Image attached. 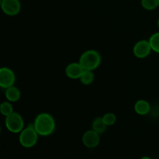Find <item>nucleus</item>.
<instances>
[{
    "label": "nucleus",
    "mask_w": 159,
    "mask_h": 159,
    "mask_svg": "<svg viewBox=\"0 0 159 159\" xmlns=\"http://www.w3.org/2000/svg\"><path fill=\"white\" fill-rule=\"evenodd\" d=\"M34 129L39 136L48 137L52 134L56 128V122L54 116L50 113H39L34 121Z\"/></svg>",
    "instance_id": "f257e3e1"
},
{
    "label": "nucleus",
    "mask_w": 159,
    "mask_h": 159,
    "mask_svg": "<svg viewBox=\"0 0 159 159\" xmlns=\"http://www.w3.org/2000/svg\"><path fill=\"white\" fill-rule=\"evenodd\" d=\"M102 61L100 54L96 50L89 49L84 51L79 57V62L84 70L94 71L98 68Z\"/></svg>",
    "instance_id": "f03ea898"
},
{
    "label": "nucleus",
    "mask_w": 159,
    "mask_h": 159,
    "mask_svg": "<svg viewBox=\"0 0 159 159\" xmlns=\"http://www.w3.org/2000/svg\"><path fill=\"white\" fill-rule=\"evenodd\" d=\"M38 134L34 129V125H28L24 127L19 135L20 144L26 148H30L37 144L38 141Z\"/></svg>",
    "instance_id": "7ed1b4c3"
},
{
    "label": "nucleus",
    "mask_w": 159,
    "mask_h": 159,
    "mask_svg": "<svg viewBox=\"0 0 159 159\" xmlns=\"http://www.w3.org/2000/svg\"><path fill=\"white\" fill-rule=\"evenodd\" d=\"M5 125L6 129L11 133L20 134L24 128V120L20 113L13 112L10 115L6 116Z\"/></svg>",
    "instance_id": "20e7f679"
},
{
    "label": "nucleus",
    "mask_w": 159,
    "mask_h": 159,
    "mask_svg": "<svg viewBox=\"0 0 159 159\" xmlns=\"http://www.w3.org/2000/svg\"><path fill=\"white\" fill-rule=\"evenodd\" d=\"M16 82V75L11 68L8 67L0 68V88L7 89L14 85Z\"/></svg>",
    "instance_id": "39448f33"
},
{
    "label": "nucleus",
    "mask_w": 159,
    "mask_h": 159,
    "mask_svg": "<svg viewBox=\"0 0 159 159\" xmlns=\"http://www.w3.org/2000/svg\"><path fill=\"white\" fill-rule=\"evenodd\" d=\"M152 51L150 43L147 40H141L137 42L133 48V54L138 58H145Z\"/></svg>",
    "instance_id": "423d86ee"
},
{
    "label": "nucleus",
    "mask_w": 159,
    "mask_h": 159,
    "mask_svg": "<svg viewBox=\"0 0 159 159\" xmlns=\"http://www.w3.org/2000/svg\"><path fill=\"white\" fill-rule=\"evenodd\" d=\"M0 8L6 15L14 16L20 13L21 3L20 0H2Z\"/></svg>",
    "instance_id": "0eeeda50"
},
{
    "label": "nucleus",
    "mask_w": 159,
    "mask_h": 159,
    "mask_svg": "<svg viewBox=\"0 0 159 159\" xmlns=\"http://www.w3.org/2000/svg\"><path fill=\"white\" fill-rule=\"evenodd\" d=\"M82 143L88 148H95L100 142V137L98 133L92 129L85 131L82 135Z\"/></svg>",
    "instance_id": "6e6552de"
},
{
    "label": "nucleus",
    "mask_w": 159,
    "mask_h": 159,
    "mask_svg": "<svg viewBox=\"0 0 159 159\" xmlns=\"http://www.w3.org/2000/svg\"><path fill=\"white\" fill-rule=\"evenodd\" d=\"M83 71V68L79 62H71L68 64L65 70L66 76L71 79H79Z\"/></svg>",
    "instance_id": "1a4fd4ad"
},
{
    "label": "nucleus",
    "mask_w": 159,
    "mask_h": 159,
    "mask_svg": "<svg viewBox=\"0 0 159 159\" xmlns=\"http://www.w3.org/2000/svg\"><path fill=\"white\" fill-rule=\"evenodd\" d=\"M134 109L137 114L140 116H145L150 113L152 110V107L145 99H139L135 102Z\"/></svg>",
    "instance_id": "9d476101"
},
{
    "label": "nucleus",
    "mask_w": 159,
    "mask_h": 159,
    "mask_svg": "<svg viewBox=\"0 0 159 159\" xmlns=\"http://www.w3.org/2000/svg\"><path fill=\"white\" fill-rule=\"evenodd\" d=\"M5 96L8 101L11 102H17L21 97V92L16 86L12 85V86L6 89Z\"/></svg>",
    "instance_id": "9b49d317"
},
{
    "label": "nucleus",
    "mask_w": 159,
    "mask_h": 159,
    "mask_svg": "<svg viewBox=\"0 0 159 159\" xmlns=\"http://www.w3.org/2000/svg\"><path fill=\"white\" fill-rule=\"evenodd\" d=\"M107 126L102 120V117H96L92 124V129L99 134H102L107 130Z\"/></svg>",
    "instance_id": "f8f14e48"
},
{
    "label": "nucleus",
    "mask_w": 159,
    "mask_h": 159,
    "mask_svg": "<svg viewBox=\"0 0 159 159\" xmlns=\"http://www.w3.org/2000/svg\"><path fill=\"white\" fill-rule=\"evenodd\" d=\"M95 79L94 73L93 71H89V70H84L82 75L79 78L81 83L85 85H89L93 82Z\"/></svg>",
    "instance_id": "ddd939ff"
},
{
    "label": "nucleus",
    "mask_w": 159,
    "mask_h": 159,
    "mask_svg": "<svg viewBox=\"0 0 159 159\" xmlns=\"http://www.w3.org/2000/svg\"><path fill=\"white\" fill-rule=\"evenodd\" d=\"M13 112V107L9 101H4L0 104V113L2 116H7Z\"/></svg>",
    "instance_id": "4468645a"
},
{
    "label": "nucleus",
    "mask_w": 159,
    "mask_h": 159,
    "mask_svg": "<svg viewBox=\"0 0 159 159\" xmlns=\"http://www.w3.org/2000/svg\"><path fill=\"white\" fill-rule=\"evenodd\" d=\"M152 51L159 54V31L152 34L148 40Z\"/></svg>",
    "instance_id": "2eb2a0df"
},
{
    "label": "nucleus",
    "mask_w": 159,
    "mask_h": 159,
    "mask_svg": "<svg viewBox=\"0 0 159 159\" xmlns=\"http://www.w3.org/2000/svg\"><path fill=\"white\" fill-rule=\"evenodd\" d=\"M141 6L148 11L156 9L159 6L158 0H141Z\"/></svg>",
    "instance_id": "dca6fc26"
},
{
    "label": "nucleus",
    "mask_w": 159,
    "mask_h": 159,
    "mask_svg": "<svg viewBox=\"0 0 159 159\" xmlns=\"http://www.w3.org/2000/svg\"><path fill=\"white\" fill-rule=\"evenodd\" d=\"M102 120L105 123L107 127L109 126H113L116 122V116L113 113H107L102 116Z\"/></svg>",
    "instance_id": "f3484780"
},
{
    "label": "nucleus",
    "mask_w": 159,
    "mask_h": 159,
    "mask_svg": "<svg viewBox=\"0 0 159 159\" xmlns=\"http://www.w3.org/2000/svg\"><path fill=\"white\" fill-rule=\"evenodd\" d=\"M141 159H152L150 158V157H148V156H144V157H142Z\"/></svg>",
    "instance_id": "a211bd4d"
},
{
    "label": "nucleus",
    "mask_w": 159,
    "mask_h": 159,
    "mask_svg": "<svg viewBox=\"0 0 159 159\" xmlns=\"http://www.w3.org/2000/svg\"><path fill=\"white\" fill-rule=\"evenodd\" d=\"M157 25H158V29H159V18H158V22H157Z\"/></svg>",
    "instance_id": "6ab92c4d"
},
{
    "label": "nucleus",
    "mask_w": 159,
    "mask_h": 159,
    "mask_svg": "<svg viewBox=\"0 0 159 159\" xmlns=\"http://www.w3.org/2000/svg\"><path fill=\"white\" fill-rule=\"evenodd\" d=\"M2 0H0V7H1V4H2Z\"/></svg>",
    "instance_id": "aec40b11"
},
{
    "label": "nucleus",
    "mask_w": 159,
    "mask_h": 159,
    "mask_svg": "<svg viewBox=\"0 0 159 159\" xmlns=\"http://www.w3.org/2000/svg\"><path fill=\"white\" fill-rule=\"evenodd\" d=\"M0 134H1V127H0Z\"/></svg>",
    "instance_id": "412c9836"
},
{
    "label": "nucleus",
    "mask_w": 159,
    "mask_h": 159,
    "mask_svg": "<svg viewBox=\"0 0 159 159\" xmlns=\"http://www.w3.org/2000/svg\"><path fill=\"white\" fill-rule=\"evenodd\" d=\"M158 2H159V0H158Z\"/></svg>",
    "instance_id": "4be33fe9"
}]
</instances>
